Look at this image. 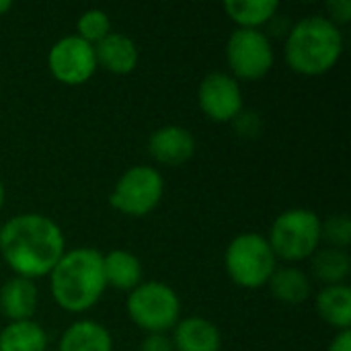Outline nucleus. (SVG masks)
<instances>
[{
	"mask_svg": "<svg viewBox=\"0 0 351 351\" xmlns=\"http://www.w3.org/2000/svg\"><path fill=\"white\" fill-rule=\"evenodd\" d=\"M64 253L62 228L43 214H16L0 226V255L19 278H47Z\"/></svg>",
	"mask_w": 351,
	"mask_h": 351,
	"instance_id": "f257e3e1",
	"label": "nucleus"
},
{
	"mask_svg": "<svg viewBox=\"0 0 351 351\" xmlns=\"http://www.w3.org/2000/svg\"><path fill=\"white\" fill-rule=\"evenodd\" d=\"M49 292L53 302L66 313H84L105 294L103 253L90 247L66 251L51 269Z\"/></svg>",
	"mask_w": 351,
	"mask_h": 351,
	"instance_id": "f03ea898",
	"label": "nucleus"
},
{
	"mask_svg": "<svg viewBox=\"0 0 351 351\" xmlns=\"http://www.w3.org/2000/svg\"><path fill=\"white\" fill-rule=\"evenodd\" d=\"M284 53L294 72L321 76L337 66L343 53V33L327 16H304L288 31Z\"/></svg>",
	"mask_w": 351,
	"mask_h": 351,
	"instance_id": "7ed1b4c3",
	"label": "nucleus"
},
{
	"mask_svg": "<svg viewBox=\"0 0 351 351\" xmlns=\"http://www.w3.org/2000/svg\"><path fill=\"white\" fill-rule=\"evenodd\" d=\"M267 243L276 259L298 263L311 259L321 247V218L308 208H292L282 212L269 230Z\"/></svg>",
	"mask_w": 351,
	"mask_h": 351,
	"instance_id": "20e7f679",
	"label": "nucleus"
},
{
	"mask_svg": "<svg viewBox=\"0 0 351 351\" xmlns=\"http://www.w3.org/2000/svg\"><path fill=\"white\" fill-rule=\"evenodd\" d=\"M224 267L237 286L257 290L267 286L278 267V259L267 243V237L257 232H243L228 243L224 253Z\"/></svg>",
	"mask_w": 351,
	"mask_h": 351,
	"instance_id": "39448f33",
	"label": "nucleus"
},
{
	"mask_svg": "<svg viewBox=\"0 0 351 351\" xmlns=\"http://www.w3.org/2000/svg\"><path fill=\"white\" fill-rule=\"evenodd\" d=\"M128 315L136 327L150 333H169L181 317V300L177 292L165 282H142L125 302Z\"/></svg>",
	"mask_w": 351,
	"mask_h": 351,
	"instance_id": "423d86ee",
	"label": "nucleus"
},
{
	"mask_svg": "<svg viewBox=\"0 0 351 351\" xmlns=\"http://www.w3.org/2000/svg\"><path fill=\"white\" fill-rule=\"evenodd\" d=\"M162 195L165 179L160 171L150 165H136L117 179L109 204L130 218H144L160 204Z\"/></svg>",
	"mask_w": 351,
	"mask_h": 351,
	"instance_id": "0eeeda50",
	"label": "nucleus"
},
{
	"mask_svg": "<svg viewBox=\"0 0 351 351\" xmlns=\"http://www.w3.org/2000/svg\"><path fill=\"white\" fill-rule=\"evenodd\" d=\"M226 62L237 80H261L274 66V45L261 29H234L226 41Z\"/></svg>",
	"mask_w": 351,
	"mask_h": 351,
	"instance_id": "6e6552de",
	"label": "nucleus"
},
{
	"mask_svg": "<svg viewBox=\"0 0 351 351\" xmlns=\"http://www.w3.org/2000/svg\"><path fill=\"white\" fill-rule=\"evenodd\" d=\"M47 68L58 82L66 86H80L88 82L99 68L95 45L86 43L78 35H66L49 47Z\"/></svg>",
	"mask_w": 351,
	"mask_h": 351,
	"instance_id": "1a4fd4ad",
	"label": "nucleus"
},
{
	"mask_svg": "<svg viewBox=\"0 0 351 351\" xmlns=\"http://www.w3.org/2000/svg\"><path fill=\"white\" fill-rule=\"evenodd\" d=\"M197 105L216 123H232L245 107L243 88L228 72H210L197 86Z\"/></svg>",
	"mask_w": 351,
	"mask_h": 351,
	"instance_id": "9d476101",
	"label": "nucleus"
},
{
	"mask_svg": "<svg viewBox=\"0 0 351 351\" xmlns=\"http://www.w3.org/2000/svg\"><path fill=\"white\" fill-rule=\"evenodd\" d=\"M150 156L165 167H181L195 154V138L183 125H162L148 138Z\"/></svg>",
	"mask_w": 351,
	"mask_h": 351,
	"instance_id": "9b49d317",
	"label": "nucleus"
},
{
	"mask_svg": "<svg viewBox=\"0 0 351 351\" xmlns=\"http://www.w3.org/2000/svg\"><path fill=\"white\" fill-rule=\"evenodd\" d=\"M171 341L175 351H220L222 348L220 329L204 317L179 319Z\"/></svg>",
	"mask_w": 351,
	"mask_h": 351,
	"instance_id": "f8f14e48",
	"label": "nucleus"
},
{
	"mask_svg": "<svg viewBox=\"0 0 351 351\" xmlns=\"http://www.w3.org/2000/svg\"><path fill=\"white\" fill-rule=\"evenodd\" d=\"M97 64L109 70L111 74H130L136 70L140 51L132 37L123 33H109L103 41L95 45Z\"/></svg>",
	"mask_w": 351,
	"mask_h": 351,
	"instance_id": "ddd939ff",
	"label": "nucleus"
},
{
	"mask_svg": "<svg viewBox=\"0 0 351 351\" xmlns=\"http://www.w3.org/2000/svg\"><path fill=\"white\" fill-rule=\"evenodd\" d=\"M37 286L27 278H10L0 288V313L10 321H29L37 311Z\"/></svg>",
	"mask_w": 351,
	"mask_h": 351,
	"instance_id": "4468645a",
	"label": "nucleus"
},
{
	"mask_svg": "<svg viewBox=\"0 0 351 351\" xmlns=\"http://www.w3.org/2000/svg\"><path fill=\"white\" fill-rule=\"evenodd\" d=\"M58 351H113V337L101 323L80 319L62 333Z\"/></svg>",
	"mask_w": 351,
	"mask_h": 351,
	"instance_id": "2eb2a0df",
	"label": "nucleus"
},
{
	"mask_svg": "<svg viewBox=\"0 0 351 351\" xmlns=\"http://www.w3.org/2000/svg\"><path fill=\"white\" fill-rule=\"evenodd\" d=\"M315 308L319 317L333 329L346 331L351 327V288L348 284L325 286L317 298Z\"/></svg>",
	"mask_w": 351,
	"mask_h": 351,
	"instance_id": "dca6fc26",
	"label": "nucleus"
},
{
	"mask_svg": "<svg viewBox=\"0 0 351 351\" xmlns=\"http://www.w3.org/2000/svg\"><path fill=\"white\" fill-rule=\"evenodd\" d=\"M103 274L107 286L115 290L132 292L138 284H142L140 259L123 249H113L107 255H103Z\"/></svg>",
	"mask_w": 351,
	"mask_h": 351,
	"instance_id": "f3484780",
	"label": "nucleus"
},
{
	"mask_svg": "<svg viewBox=\"0 0 351 351\" xmlns=\"http://www.w3.org/2000/svg\"><path fill=\"white\" fill-rule=\"evenodd\" d=\"M269 292L276 300L284 302V304H300L306 302L311 298V280L308 276L294 267V265H286V267H276L274 276L267 282Z\"/></svg>",
	"mask_w": 351,
	"mask_h": 351,
	"instance_id": "a211bd4d",
	"label": "nucleus"
},
{
	"mask_svg": "<svg viewBox=\"0 0 351 351\" xmlns=\"http://www.w3.org/2000/svg\"><path fill=\"white\" fill-rule=\"evenodd\" d=\"M0 351H47V333L33 319L8 323L0 329Z\"/></svg>",
	"mask_w": 351,
	"mask_h": 351,
	"instance_id": "6ab92c4d",
	"label": "nucleus"
},
{
	"mask_svg": "<svg viewBox=\"0 0 351 351\" xmlns=\"http://www.w3.org/2000/svg\"><path fill=\"white\" fill-rule=\"evenodd\" d=\"M315 278L325 286L346 284L351 274V259L348 251L335 247H319L311 257Z\"/></svg>",
	"mask_w": 351,
	"mask_h": 351,
	"instance_id": "aec40b11",
	"label": "nucleus"
},
{
	"mask_svg": "<svg viewBox=\"0 0 351 351\" xmlns=\"http://www.w3.org/2000/svg\"><path fill=\"white\" fill-rule=\"evenodd\" d=\"M224 10L239 29H261L276 19L280 4L276 0H228Z\"/></svg>",
	"mask_w": 351,
	"mask_h": 351,
	"instance_id": "412c9836",
	"label": "nucleus"
},
{
	"mask_svg": "<svg viewBox=\"0 0 351 351\" xmlns=\"http://www.w3.org/2000/svg\"><path fill=\"white\" fill-rule=\"evenodd\" d=\"M76 35L80 39H84L90 45H97L99 41H103L109 33H111V21L109 14L101 8H88L78 16L76 23Z\"/></svg>",
	"mask_w": 351,
	"mask_h": 351,
	"instance_id": "4be33fe9",
	"label": "nucleus"
},
{
	"mask_svg": "<svg viewBox=\"0 0 351 351\" xmlns=\"http://www.w3.org/2000/svg\"><path fill=\"white\" fill-rule=\"evenodd\" d=\"M321 241H327L329 247L348 251L351 243V220L346 214H333L327 220H321Z\"/></svg>",
	"mask_w": 351,
	"mask_h": 351,
	"instance_id": "5701e85b",
	"label": "nucleus"
},
{
	"mask_svg": "<svg viewBox=\"0 0 351 351\" xmlns=\"http://www.w3.org/2000/svg\"><path fill=\"white\" fill-rule=\"evenodd\" d=\"M232 123H234L237 134L245 136V138H253V136H257L261 132V119L253 111H241L239 117Z\"/></svg>",
	"mask_w": 351,
	"mask_h": 351,
	"instance_id": "b1692460",
	"label": "nucleus"
},
{
	"mask_svg": "<svg viewBox=\"0 0 351 351\" xmlns=\"http://www.w3.org/2000/svg\"><path fill=\"white\" fill-rule=\"evenodd\" d=\"M327 12L329 21L335 23L337 27L348 23L351 19V0H329L327 2Z\"/></svg>",
	"mask_w": 351,
	"mask_h": 351,
	"instance_id": "393cba45",
	"label": "nucleus"
},
{
	"mask_svg": "<svg viewBox=\"0 0 351 351\" xmlns=\"http://www.w3.org/2000/svg\"><path fill=\"white\" fill-rule=\"evenodd\" d=\"M140 351H175V348L167 333H150L144 337Z\"/></svg>",
	"mask_w": 351,
	"mask_h": 351,
	"instance_id": "a878e982",
	"label": "nucleus"
},
{
	"mask_svg": "<svg viewBox=\"0 0 351 351\" xmlns=\"http://www.w3.org/2000/svg\"><path fill=\"white\" fill-rule=\"evenodd\" d=\"M327 351H351V331H337V335L333 337V341L329 343Z\"/></svg>",
	"mask_w": 351,
	"mask_h": 351,
	"instance_id": "bb28decb",
	"label": "nucleus"
},
{
	"mask_svg": "<svg viewBox=\"0 0 351 351\" xmlns=\"http://www.w3.org/2000/svg\"><path fill=\"white\" fill-rule=\"evenodd\" d=\"M10 8H12V2L10 0H0V14L8 12Z\"/></svg>",
	"mask_w": 351,
	"mask_h": 351,
	"instance_id": "cd10ccee",
	"label": "nucleus"
},
{
	"mask_svg": "<svg viewBox=\"0 0 351 351\" xmlns=\"http://www.w3.org/2000/svg\"><path fill=\"white\" fill-rule=\"evenodd\" d=\"M4 199H6V189H4V183H2V179H0V210H2V206H4Z\"/></svg>",
	"mask_w": 351,
	"mask_h": 351,
	"instance_id": "c85d7f7f",
	"label": "nucleus"
}]
</instances>
